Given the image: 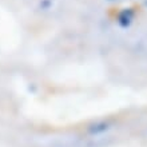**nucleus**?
Returning a JSON list of instances; mask_svg holds the SVG:
<instances>
[{
    "mask_svg": "<svg viewBox=\"0 0 147 147\" xmlns=\"http://www.w3.org/2000/svg\"><path fill=\"white\" fill-rule=\"evenodd\" d=\"M132 19H134V11H132L131 8H124L118 15V23L122 27H128L131 24Z\"/></svg>",
    "mask_w": 147,
    "mask_h": 147,
    "instance_id": "f257e3e1",
    "label": "nucleus"
}]
</instances>
